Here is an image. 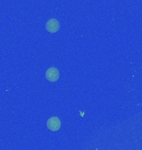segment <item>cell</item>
Here are the masks:
<instances>
[{
  "label": "cell",
  "mask_w": 142,
  "mask_h": 150,
  "mask_svg": "<svg viewBox=\"0 0 142 150\" xmlns=\"http://www.w3.org/2000/svg\"><path fill=\"white\" fill-rule=\"evenodd\" d=\"M47 127L53 132H56L61 128V121L58 117H52L47 121Z\"/></svg>",
  "instance_id": "cell-3"
},
{
  "label": "cell",
  "mask_w": 142,
  "mask_h": 150,
  "mask_svg": "<svg viewBox=\"0 0 142 150\" xmlns=\"http://www.w3.org/2000/svg\"><path fill=\"white\" fill-rule=\"evenodd\" d=\"M60 28V23L56 18H51L46 23V29L47 32L55 33Z\"/></svg>",
  "instance_id": "cell-2"
},
{
  "label": "cell",
  "mask_w": 142,
  "mask_h": 150,
  "mask_svg": "<svg viewBox=\"0 0 142 150\" xmlns=\"http://www.w3.org/2000/svg\"><path fill=\"white\" fill-rule=\"evenodd\" d=\"M46 79L47 80L50 81V82H56L58 80L59 77H60V73H59V70L55 68V67H52V68H49L46 72Z\"/></svg>",
  "instance_id": "cell-1"
}]
</instances>
